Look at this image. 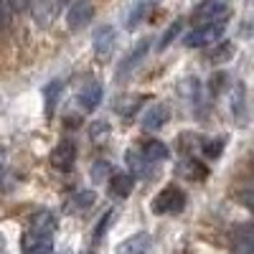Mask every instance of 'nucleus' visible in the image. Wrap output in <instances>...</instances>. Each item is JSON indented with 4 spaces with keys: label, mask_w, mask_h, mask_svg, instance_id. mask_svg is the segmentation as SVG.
I'll return each instance as SVG.
<instances>
[{
    "label": "nucleus",
    "mask_w": 254,
    "mask_h": 254,
    "mask_svg": "<svg viewBox=\"0 0 254 254\" xmlns=\"http://www.w3.org/2000/svg\"><path fill=\"white\" fill-rule=\"evenodd\" d=\"M56 226H59V221L51 211H38V214H33L26 234L20 237V252L23 254H51Z\"/></svg>",
    "instance_id": "obj_1"
},
{
    "label": "nucleus",
    "mask_w": 254,
    "mask_h": 254,
    "mask_svg": "<svg viewBox=\"0 0 254 254\" xmlns=\"http://www.w3.org/2000/svg\"><path fill=\"white\" fill-rule=\"evenodd\" d=\"M226 31V20H216V23H203V26H196L190 33H186L183 44L188 49H203V46H211L214 41H219Z\"/></svg>",
    "instance_id": "obj_2"
},
{
    "label": "nucleus",
    "mask_w": 254,
    "mask_h": 254,
    "mask_svg": "<svg viewBox=\"0 0 254 254\" xmlns=\"http://www.w3.org/2000/svg\"><path fill=\"white\" fill-rule=\"evenodd\" d=\"M150 206H153V214H158V216L178 214V211H183V206H186V193L176 186H168L153 198Z\"/></svg>",
    "instance_id": "obj_3"
},
{
    "label": "nucleus",
    "mask_w": 254,
    "mask_h": 254,
    "mask_svg": "<svg viewBox=\"0 0 254 254\" xmlns=\"http://www.w3.org/2000/svg\"><path fill=\"white\" fill-rule=\"evenodd\" d=\"M229 18V0H203V3L196 5L193 20L196 26H203V23H216V20H226Z\"/></svg>",
    "instance_id": "obj_4"
},
{
    "label": "nucleus",
    "mask_w": 254,
    "mask_h": 254,
    "mask_svg": "<svg viewBox=\"0 0 254 254\" xmlns=\"http://www.w3.org/2000/svg\"><path fill=\"white\" fill-rule=\"evenodd\" d=\"M74 163H76V142L74 140H61L51 153V165L61 173H69L74 168Z\"/></svg>",
    "instance_id": "obj_5"
},
{
    "label": "nucleus",
    "mask_w": 254,
    "mask_h": 254,
    "mask_svg": "<svg viewBox=\"0 0 254 254\" xmlns=\"http://www.w3.org/2000/svg\"><path fill=\"white\" fill-rule=\"evenodd\" d=\"M92 18H94V5L89 0H76V3H71L69 10H66V26L76 31V28L87 26Z\"/></svg>",
    "instance_id": "obj_6"
},
{
    "label": "nucleus",
    "mask_w": 254,
    "mask_h": 254,
    "mask_svg": "<svg viewBox=\"0 0 254 254\" xmlns=\"http://www.w3.org/2000/svg\"><path fill=\"white\" fill-rule=\"evenodd\" d=\"M59 5L61 0H31V15L38 26H51L56 15H59Z\"/></svg>",
    "instance_id": "obj_7"
},
{
    "label": "nucleus",
    "mask_w": 254,
    "mask_h": 254,
    "mask_svg": "<svg viewBox=\"0 0 254 254\" xmlns=\"http://www.w3.org/2000/svg\"><path fill=\"white\" fill-rule=\"evenodd\" d=\"M231 249H234V254H254V221L234 229V234H231Z\"/></svg>",
    "instance_id": "obj_8"
},
{
    "label": "nucleus",
    "mask_w": 254,
    "mask_h": 254,
    "mask_svg": "<svg viewBox=\"0 0 254 254\" xmlns=\"http://www.w3.org/2000/svg\"><path fill=\"white\" fill-rule=\"evenodd\" d=\"M115 41H117V33L112 26H99L94 31V38H92V46H94V54L99 59H107L115 49Z\"/></svg>",
    "instance_id": "obj_9"
},
{
    "label": "nucleus",
    "mask_w": 254,
    "mask_h": 254,
    "mask_svg": "<svg viewBox=\"0 0 254 254\" xmlns=\"http://www.w3.org/2000/svg\"><path fill=\"white\" fill-rule=\"evenodd\" d=\"M153 239L150 234H145V231H140V234H132L130 239H125L117 244V254H145L147 249H150Z\"/></svg>",
    "instance_id": "obj_10"
},
{
    "label": "nucleus",
    "mask_w": 254,
    "mask_h": 254,
    "mask_svg": "<svg viewBox=\"0 0 254 254\" xmlns=\"http://www.w3.org/2000/svg\"><path fill=\"white\" fill-rule=\"evenodd\" d=\"M102 94H104V87L99 81H89L87 87L81 89L79 94V104H81V110H87V112H94L99 107V102H102Z\"/></svg>",
    "instance_id": "obj_11"
},
{
    "label": "nucleus",
    "mask_w": 254,
    "mask_h": 254,
    "mask_svg": "<svg viewBox=\"0 0 254 254\" xmlns=\"http://www.w3.org/2000/svg\"><path fill=\"white\" fill-rule=\"evenodd\" d=\"M168 117H171V112H168L165 104H155V107H150L142 115V127L147 132H155V130H160V127L168 122Z\"/></svg>",
    "instance_id": "obj_12"
},
{
    "label": "nucleus",
    "mask_w": 254,
    "mask_h": 254,
    "mask_svg": "<svg viewBox=\"0 0 254 254\" xmlns=\"http://www.w3.org/2000/svg\"><path fill=\"white\" fill-rule=\"evenodd\" d=\"M147 49H150V41H147V38H145V41H140V44H137V46L130 51V56H127V59L120 64V69H117V71H120V76H127V74H130V71L137 66V64L145 59Z\"/></svg>",
    "instance_id": "obj_13"
},
{
    "label": "nucleus",
    "mask_w": 254,
    "mask_h": 254,
    "mask_svg": "<svg viewBox=\"0 0 254 254\" xmlns=\"http://www.w3.org/2000/svg\"><path fill=\"white\" fill-rule=\"evenodd\" d=\"M132 186H135V181H132L130 173H112L110 176V190H112V196H117V198H127V196H130Z\"/></svg>",
    "instance_id": "obj_14"
},
{
    "label": "nucleus",
    "mask_w": 254,
    "mask_h": 254,
    "mask_svg": "<svg viewBox=\"0 0 254 254\" xmlns=\"http://www.w3.org/2000/svg\"><path fill=\"white\" fill-rule=\"evenodd\" d=\"M142 155L150 160V163L165 160L168 158V145L160 142V140H147V142H142Z\"/></svg>",
    "instance_id": "obj_15"
},
{
    "label": "nucleus",
    "mask_w": 254,
    "mask_h": 254,
    "mask_svg": "<svg viewBox=\"0 0 254 254\" xmlns=\"http://www.w3.org/2000/svg\"><path fill=\"white\" fill-rule=\"evenodd\" d=\"M244 94H247V89H244V84H237L234 87V94H231V112H234V117H244V112H247V102H244Z\"/></svg>",
    "instance_id": "obj_16"
},
{
    "label": "nucleus",
    "mask_w": 254,
    "mask_h": 254,
    "mask_svg": "<svg viewBox=\"0 0 254 254\" xmlns=\"http://www.w3.org/2000/svg\"><path fill=\"white\" fill-rule=\"evenodd\" d=\"M224 145H226V140H224V137L206 140V142L201 145V153H203V155H208V158H219V155H221V150H224Z\"/></svg>",
    "instance_id": "obj_17"
},
{
    "label": "nucleus",
    "mask_w": 254,
    "mask_h": 254,
    "mask_svg": "<svg viewBox=\"0 0 254 254\" xmlns=\"http://www.w3.org/2000/svg\"><path fill=\"white\" fill-rule=\"evenodd\" d=\"M181 31H183V20L178 18V20H176V23H173L171 28H168V31H165V36L160 38V49H168V46H171V41H173V38H176V36H178Z\"/></svg>",
    "instance_id": "obj_18"
},
{
    "label": "nucleus",
    "mask_w": 254,
    "mask_h": 254,
    "mask_svg": "<svg viewBox=\"0 0 254 254\" xmlns=\"http://www.w3.org/2000/svg\"><path fill=\"white\" fill-rule=\"evenodd\" d=\"M59 89H61V81H51L49 87L44 89V94H46V112H49V115L54 112V102H56V97H59V94H56Z\"/></svg>",
    "instance_id": "obj_19"
},
{
    "label": "nucleus",
    "mask_w": 254,
    "mask_h": 254,
    "mask_svg": "<svg viewBox=\"0 0 254 254\" xmlns=\"http://www.w3.org/2000/svg\"><path fill=\"white\" fill-rule=\"evenodd\" d=\"M239 201H242V203L252 211V214H254V183H252V186H247V188L242 190V193H239Z\"/></svg>",
    "instance_id": "obj_20"
},
{
    "label": "nucleus",
    "mask_w": 254,
    "mask_h": 254,
    "mask_svg": "<svg viewBox=\"0 0 254 254\" xmlns=\"http://www.w3.org/2000/svg\"><path fill=\"white\" fill-rule=\"evenodd\" d=\"M150 8H153V3H140V5H137V8L132 10V15H130V28H132V26L137 23L140 18H145V13L150 10Z\"/></svg>",
    "instance_id": "obj_21"
},
{
    "label": "nucleus",
    "mask_w": 254,
    "mask_h": 254,
    "mask_svg": "<svg viewBox=\"0 0 254 254\" xmlns=\"http://www.w3.org/2000/svg\"><path fill=\"white\" fill-rule=\"evenodd\" d=\"M92 173H94V178H104V176H107V173H112V168H110V163H94V168H92Z\"/></svg>",
    "instance_id": "obj_22"
},
{
    "label": "nucleus",
    "mask_w": 254,
    "mask_h": 254,
    "mask_svg": "<svg viewBox=\"0 0 254 254\" xmlns=\"http://www.w3.org/2000/svg\"><path fill=\"white\" fill-rule=\"evenodd\" d=\"M92 201H94V196L89 193V190H81V193H76V206H81V208H87Z\"/></svg>",
    "instance_id": "obj_23"
},
{
    "label": "nucleus",
    "mask_w": 254,
    "mask_h": 254,
    "mask_svg": "<svg viewBox=\"0 0 254 254\" xmlns=\"http://www.w3.org/2000/svg\"><path fill=\"white\" fill-rule=\"evenodd\" d=\"M99 132H107V122H97L92 127V137H99Z\"/></svg>",
    "instance_id": "obj_24"
},
{
    "label": "nucleus",
    "mask_w": 254,
    "mask_h": 254,
    "mask_svg": "<svg viewBox=\"0 0 254 254\" xmlns=\"http://www.w3.org/2000/svg\"><path fill=\"white\" fill-rule=\"evenodd\" d=\"M252 168H254V158H252Z\"/></svg>",
    "instance_id": "obj_25"
}]
</instances>
